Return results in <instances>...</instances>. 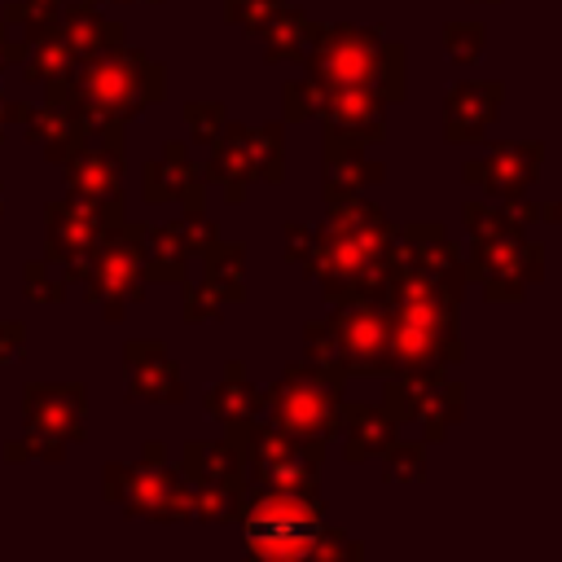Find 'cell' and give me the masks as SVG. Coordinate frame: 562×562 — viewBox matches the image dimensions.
Segmentation results:
<instances>
[{
    "label": "cell",
    "mask_w": 562,
    "mask_h": 562,
    "mask_svg": "<svg viewBox=\"0 0 562 562\" xmlns=\"http://www.w3.org/2000/svg\"><path fill=\"white\" fill-rule=\"evenodd\" d=\"M325 206L329 220L316 228V241L299 268L307 272V281H321V294L329 303L373 294L395 263L400 224L386 220V211L364 202L360 193L325 198Z\"/></svg>",
    "instance_id": "obj_1"
},
{
    "label": "cell",
    "mask_w": 562,
    "mask_h": 562,
    "mask_svg": "<svg viewBox=\"0 0 562 562\" xmlns=\"http://www.w3.org/2000/svg\"><path fill=\"white\" fill-rule=\"evenodd\" d=\"M404 57H408L404 44L386 40L378 26L329 22V26H316L303 70L316 83H356V88H373L382 101H404L408 92Z\"/></svg>",
    "instance_id": "obj_2"
},
{
    "label": "cell",
    "mask_w": 562,
    "mask_h": 562,
    "mask_svg": "<svg viewBox=\"0 0 562 562\" xmlns=\"http://www.w3.org/2000/svg\"><path fill=\"white\" fill-rule=\"evenodd\" d=\"M342 373H329L312 360L290 364L277 386L263 395L268 422L290 430V435H307V439H334L342 426Z\"/></svg>",
    "instance_id": "obj_3"
},
{
    "label": "cell",
    "mask_w": 562,
    "mask_h": 562,
    "mask_svg": "<svg viewBox=\"0 0 562 562\" xmlns=\"http://www.w3.org/2000/svg\"><path fill=\"white\" fill-rule=\"evenodd\" d=\"M395 422H413L422 430V443H443L448 430L465 413V386L448 378V369H422V373H386V400Z\"/></svg>",
    "instance_id": "obj_4"
},
{
    "label": "cell",
    "mask_w": 562,
    "mask_h": 562,
    "mask_svg": "<svg viewBox=\"0 0 562 562\" xmlns=\"http://www.w3.org/2000/svg\"><path fill=\"white\" fill-rule=\"evenodd\" d=\"M465 277L479 281L487 299H496V303H518V299L527 294V285L544 281V246H540V241H527L522 233L470 237Z\"/></svg>",
    "instance_id": "obj_5"
},
{
    "label": "cell",
    "mask_w": 562,
    "mask_h": 562,
    "mask_svg": "<svg viewBox=\"0 0 562 562\" xmlns=\"http://www.w3.org/2000/svg\"><path fill=\"white\" fill-rule=\"evenodd\" d=\"M334 347L342 356L347 378L364 373V378H386L391 373V316L386 303L373 294H351L342 303H334V312L325 316Z\"/></svg>",
    "instance_id": "obj_6"
},
{
    "label": "cell",
    "mask_w": 562,
    "mask_h": 562,
    "mask_svg": "<svg viewBox=\"0 0 562 562\" xmlns=\"http://www.w3.org/2000/svg\"><path fill=\"white\" fill-rule=\"evenodd\" d=\"M241 457L250 461L255 483H277V487H321V461H325V439L290 435L281 426H259L250 422Z\"/></svg>",
    "instance_id": "obj_7"
},
{
    "label": "cell",
    "mask_w": 562,
    "mask_h": 562,
    "mask_svg": "<svg viewBox=\"0 0 562 562\" xmlns=\"http://www.w3.org/2000/svg\"><path fill=\"white\" fill-rule=\"evenodd\" d=\"M540 167H544L540 140H509V145H496L487 158H470L461 167V180L474 189H487L492 198H509V193H522L527 184H536Z\"/></svg>",
    "instance_id": "obj_8"
},
{
    "label": "cell",
    "mask_w": 562,
    "mask_h": 562,
    "mask_svg": "<svg viewBox=\"0 0 562 562\" xmlns=\"http://www.w3.org/2000/svg\"><path fill=\"white\" fill-rule=\"evenodd\" d=\"M312 88H316L312 114H316L325 127L364 136L369 145L386 132V101H382L373 88H356V83H316V79H312Z\"/></svg>",
    "instance_id": "obj_9"
},
{
    "label": "cell",
    "mask_w": 562,
    "mask_h": 562,
    "mask_svg": "<svg viewBox=\"0 0 562 562\" xmlns=\"http://www.w3.org/2000/svg\"><path fill=\"white\" fill-rule=\"evenodd\" d=\"M505 101V83L501 79H465L452 83L443 97V136L457 140H483L487 127L496 123Z\"/></svg>",
    "instance_id": "obj_10"
},
{
    "label": "cell",
    "mask_w": 562,
    "mask_h": 562,
    "mask_svg": "<svg viewBox=\"0 0 562 562\" xmlns=\"http://www.w3.org/2000/svg\"><path fill=\"white\" fill-rule=\"evenodd\" d=\"M325 198H342V193H360L364 184L386 180V167L378 158H369V140L325 127Z\"/></svg>",
    "instance_id": "obj_11"
},
{
    "label": "cell",
    "mask_w": 562,
    "mask_h": 562,
    "mask_svg": "<svg viewBox=\"0 0 562 562\" xmlns=\"http://www.w3.org/2000/svg\"><path fill=\"white\" fill-rule=\"evenodd\" d=\"M342 461L347 465H360L369 457H382L395 439H400V422L386 404H342Z\"/></svg>",
    "instance_id": "obj_12"
},
{
    "label": "cell",
    "mask_w": 562,
    "mask_h": 562,
    "mask_svg": "<svg viewBox=\"0 0 562 562\" xmlns=\"http://www.w3.org/2000/svg\"><path fill=\"white\" fill-rule=\"evenodd\" d=\"M255 35H263L272 61H303L307 48H312V40H316V22L303 9H285L281 4Z\"/></svg>",
    "instance_id": "obj_13"
},
{
    "label": "cell",
    "mask_w": 562,
    "mask_h": 562,
    "mask_svg": "<svg viewBox=\"0 0 562 562\" xmlns=\"http://www.w3.org/2000/svg\"><path fill=\"white\" fill-rule=\"evenodd\" d=\"M206 408H215V413L233 426V435H241L250 422H259V413H263V395H259L255 386L241 382V369H237V364H228V382H224L215 395H206Z\"/></svg>",
    "instance_id": "obj_14"
},
{
    "label": "cell",
    "mask_w": 562,
    "mask_h": 562,
    "mask_svg": "<svg viewBox=\"0 0 562 562\" xmlns=\"http://www.w3.org/2000/svg\"><path fill=\"white\" fill-rule=\"evenodd\" d=\"M246 154L259 180H281L285 176V132L281 123H263V127H246Z\"/></svg>",
    "instance_id": "obj_15"
},
{
    "label": "cell",
    "mask_w": 562,
    "mask_h": 562,
    "mask_svg": "<svg viewBox=\"0 0 562 562\" xmlns=\"http://www.w3.org/2000/svg\"><path fill=\"white\" fill-rule=\"evenodd\" d=\"M215 176L228 184V198L237 202V198H241V184L255 176L250 154H246V127H228V140H224L220 154H215Z\"/></svg>",
    "instance_id": "obj_16"
},
{
    "label": "cell",
    "mask_w": 562,
    "mask_h": 562,
    "mask_svg": "<svg viewBox=\"0 0 562 562\" xmlns=\"http://www.w3.org/2000/svg\"><path fill=\"white\" fill-rule=\"evenodd\" d=\"M193 452V470H202L215 487H233V492H241V457L233 452V448H224V443H215V448H202V443H193L189 448Z\"/></svg>",
    "instance_id": "obj_17"
},
{
    "label": "cell",
    "mask_w": 562,
    "mask_h": 562,
    "mask_svg": "<svg viewBox=\"0 0 562 562\" xmlns=\"http://www.w3.org/2000/svg\"><path fill=\"white\" fill-rule=\"evenodd\" d=\"M382 479L386 483H422L426 479V448L422 443H391L386 452H382Z\"/></svg>",
    "instance_id": "obj_18"
},
{
    "label": "cell",
    "mask_w": 562,
    "mask_h": 562,
    "mask_svg": "<svg viewBox=\"0 0 562 562\" xmlns=\"http://www.w3.org/2000/svg\"><path fill=\"white\" fill-rule=\"evenodd\" d=\"M443 44H448V57L457 66H470L487 48V26L483 22H448L443 26Z\"/></svg>",
    "instance_id": "obj_19"
},
{
    "label": "cell",
    "mask_w": 562,
    "mask_h": 562,
    "mask_svg": "<svg viewBox=\"0 0 562 562\" xmlns=\"http://www.w3.org/2000/svg\"><path fill=\"white\" fill-rule=\"evenodd\" d=\"M465 233L470 237H501V233H522V228L492 202H465Z\"/></svg>",
    "instance_id": "obj_20"
},
{
    "label": "cell",
    "mask_w": 562,
    "mask_h": 562,
    "mask_svg": "<svg viewBox=\"0 0 562 562\" xmlns=\"http://www.w3.org/2000/svg\"><path fill=\"white\" fill-rule=\"evenodd\" d=\"M303 351H307V360H312V364H321V369H329V373H342V378H347L342 356H338L334 334H329V325H325V321H307V329H303Z\"/></svg>",
    "instance_id": "obj_21"
},
{
    "label": "cell",
    "mask_w": 562,
    "mask_h": 562,
    "mask_svg": "<svg viewBox=\"0 0 562 562\" xmlns=\"http://www.w3.org/2000/svg\"><path fill=\"white\" fill-rule=\"evenodd\" d=\"M211 281L220 285L224 299H241V250H237V246L220 250V259H215V268H211Z\"/></svg>",
    "instance_id": "obj_22"
},
{
    "label": "cell",
    "mask_w": 562,
    "mask_h": 562,
    "mask_svg": "<svg viewBox=\"0 0 562 562\" xmlns=\"http://www.w3.org/2000/svg\"><path fill=\"white\" fill-rule=\"evenodd\" d=\"M285 0H228V22L246 26V31H259Z\"/></svg>",
    "instance_id": "obj_23"
},
{
    "label": "cell",
    "mask_w": 562,
    "mask_h": 562,
    "mask_svg": "<svg viewBox=\"0 0 562 562\" xmlns=\"http://www.w3.org/2000/svg\"><path fill=\"white\" fill-rule=\"evenodd\" d=\"M312 105H316V88H312V79L285 83V119H290V123L312 119Z\"/></svg>",
    "instance_id": "obj_24"
},
{
    "label": "cell",
    "mask_w": 562,
    "mask_h": 562,
    "mask_svg": "<svg viewBox=\"0 0 562 562\" xmlns=\"http://www.w3.org/2000/svg\"><path fill=\"white\" fill-rule=\"evenodd\" d=\"M285 255L294 259V263H303L307 259V250H312V241H316V228L312 224H303V220H294V224H285Z\"/></svg>",
    "instance_id": "obj_25"
},
{
    "label": "cell",
    "mask_w": 562,
    "mask_h": 562,
    "mask_svg": "<svg viewBox=\"0 0 562 562\" xmlns=\"http://www.w3.org/2000/svg\"><path fill=\"white\" fill-rule=\"evenodd\" d=\"M189 119H193V127H198L202 136H215V127H220L224 114H220V105H193Z\"/></svg>",
    "instance_id": "obj_26"
},
{
    "label": "cell",
    "mask_w": 562,
    "mask_h": 562,
    "mask_svg": "<svg viewBox=\"0 0 562 562\" xmlns=\"http://www.w3.org/2000/svg\"><path fill=\"white\" fill-rule=\"evenodd\" d=\"M540 224H562V198L549 202V206H540Z\"/></svg>",
    "instance_id": "obj_27"
},
{
    "label": "cell",
    "mask_w": 562,
    "mask_h": 562,
    "mask_svg": "<svg viewBox=\"0 0 562 562\" xmlns=\"http://www.w3.org/2000/svg\"><path fill=\"white\" fill-rule=\"evenodd\" d=\"M479 4H501V0H479Z\"/></svg>",
    "instance_id": "obj_28"
}]
</instances>
